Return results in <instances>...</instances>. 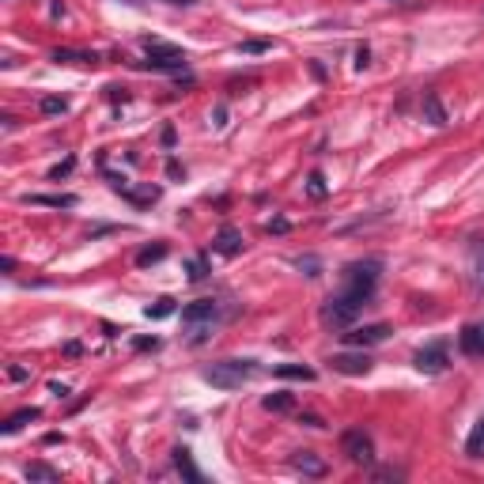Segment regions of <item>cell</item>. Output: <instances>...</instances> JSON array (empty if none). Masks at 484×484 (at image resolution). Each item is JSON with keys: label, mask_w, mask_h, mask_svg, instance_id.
Instances as JSON below:
<instances>
[{"label": "cell", "mask_w": 484, "mask_h": 484, "mask_svg": "<svg viewBox=\"0 0 484 484\" xmlns=\"http://www.w3.org/2000/svg\"><path fill=\"white\" fill-rule=\"evenodd\" d=\"M378 277H382V257H360L348 261L341 272V288L322 306V322L333 329H348L352 322L363 314V306H371L378 292Z\"/></svg>", "instance_id": "6da1fadb"}, {"label": "cell", "mask_w": 484, "mask_h": 484, "mask_svg": "<svg viewBox=\"0 0 484 484\" xmlns=\"http://www.w3.org/2000/svg\"><path fill=\"white\" fill-rule=\"evenodd\" d=\"M254 360H220V363H208L205 371H201V378L205 382H212L216 390H239L242 382H250L254 378Z\"/></svg>", "instance_id": "7a4b0ae2"}, {"label": "cell", "mask_w": 484, "mask_h": 484, "mask_svg": "<svg viewBox=\"0 0 484 484\" xmlns=\"http://www.w3.org/2000/svg\"><path fill=\"white\" fill-rule=\"evenodd\" d=\"M144 53H148V68H159V72H182L185 64H189V57H185V50H178V46H167L159 42V38H144Z\"/></svg>", "instance_id": "3957f363"}, {"label": "cell", "mask_w": 484, "mask_h": 484, "mask_svg": "<svg viewBox=\"0 0 484 484\" xmlns=\"http://www.w3.org/2000/svg\"><path fill=\"white\" fill-rule=\"evenodd\" d=\"M341 450H344V458L356 462V465L375 462V443H371V435L363 431V427H348V431L341 435Z\"/></svg>", "instance_id": "277c9868"}, {"label": "cell", "mask_w": 484, "mask_h": 484, "mask_svg": "<svg viewBox=\"0 0 484 484\" xmlns=\"http://www.w3.org/2000/svg\"><path fill=\"white\" fill-rule=\"evenodd\" d=\"M416 371L420 375H443V371L450 367V348H447V341H431V344H424L420 352H416Z\"/></svg>", "instance_id": "5b68a950"}, {"label": "cell", "mask_w": 484, "mask_h": 484, "mask_svg": "<svg viewBox=\"0 0 484 484\" xmlns=\"http://www.w3.org/2000/svg\"><path fill=\"white\" fill-rule=\"evenodd\" d=\"M220 318V303L216 299H197L189 306H182V322L189 329H201V326H212V322Z\"/></svg>", "instance_id": "8992f818"}, {"label": "cell", "mask_w": 484, "mask_h": 484, "mask_svg": "<svg viewBox=\"0 0 484 484\" xmlns=\"http://www.w3.org/2000/svg\"><path fill=\"white\" fill-rule=\"evenodd\" d=\"M329 367L337 371V375H367L371 367H375V360L367 356V352H337L333 360H329Z\"/></svg>", "instance_id": "52a82bcc"}, {"label": "cell", "mask_w": 484, "mask_h": 484, "mask_svg": "<svg viewBox=\"0 0 484 484\" xmlns=\"http://www.w3.org/2000/svg\"><path fill=\"white\" fill-rule=\"evenodd\" d=\"M344 344H356V348H367V344H378L390 337V326L386 322H375V326H363V329H348V333H341Z\"/></svg>", "instance_id": "ba28073f"}, {"label": "cell", "mask_w": 484, "mask_h": 484, "mask_svg": "<svg viewBox=\"0 0 484 484\" xmlns=\"http://www.w3.org/2000/svg\"><path fill=\"white\" fill-rule=\"evenodd\" d=\"M292 469H295V473H303V477H326L329 465L322 462V458L314 454V450H295V454H292Z\"/></svg>", "instance_id": "9c48e42d"}, {"label": "cell", "mask_w": 484, "mask_h": 484, "mask_svg": "<svg viewBox=\"0 0 484 484\" xmlns=\"http://www.w3.org/2000/svg\"><path fill=\"white\" fill-rule=\"evenodd\" d=\"M212 250H216V254H223V257L242 254V231L231 227V223H223V227L216 231V239H212Z\"/></svg>", "instance_id": "30bf717a"}, {"label": "cell", "mask_w": 484, "mask_h": 484, "mask_svg": "<svg viewBox=\"0 0 484 484\" xmlns=\"http://www.w3.org/2000/svg\"><path fill=\"white\" fill-rule=\"evenodd\" d=\"M458 348L465 356H484V326H465L458 333Z\"/></svg>", "instance_id": "8fae6325"}, {"label": "cell", "mask_w": 484, "mask_h": 484, "mask_svg": "<svg viewBox=\"0 0 484 484\" xmlns=\"http://www.w3.org/2000/svg\"><path fill=\"white\" fill-rule=\"evenodd\" d=\"M171 462H174V469H178V473H182V477L189 481V484H201V481H205V473H201L197 465H193V454H189L185 447H174Z\"/></svg>", "instance_id": "7c38bea8"}, {"label": "cell", "mask_w": 484, "mask_h": 484, "mask_svg": "<svg viewBox=\"0 0 484 484\" xmlns=\"http://www.w3.org/2000/svg\"><path fill=\"white\" fill-rule=\"evenodd\" d=\"M27 205H42V208H76L72 193H27Z\"/></svg>", "instance_id": "4fadbf2b"}, {"label": "cell", "mask_w": 484, "mask_h": 484, "mask_svg": "<svg viewBox=\"0 0 484 484\" xmlns=\"http://www.w3.org/2000/svg\"><path fill=\"white\" fill-rule=\"evenodd\" d=\"M38 416H42V413H38L35 405H30V409H19V413H12L4 424H0V431H4V435H15V431H23L30 420H38Z\"/></svg>", "instance_id": "5bb4252c"}, {"label": "cell", "mask_w": 484, "mask_h": 484, "mask_svg": "<svg viewBox=\"0 0 484 484\" xmlns=\"http://www.w3.org/2000/svg\"><path fill=\"white\" fill-rule=\"evenodd\" d=\"M424 118L431 121L435 129H443V125L450 121V118H447V110H443V102H439V95H435V91H427V95H424Z\"/></svg>", "instance_id": "9a60e30c"}, {"label": "cell", "mask_w": 484, "mask_h": 484, "mask_svg": "<svg viewBox=\"0 0 484 484\" xmlns=\"http://www.w3.org/2000/svg\"><path fill=\"white\" fill-rule=\"evenodd\" d=\"M272 375L277 378H303V382H314V367H303V363H277L272 367Z\"/></svg>", "instance_id": "2e32d148"}, {"label": "cell", "mask_w": 484, "mask_h": 484, "mask_svg": "<svg viewBox=\"0 0 484 484\" xmlns=\"http://www.w3.org/2000/svg\"><path fill=\"white\" fill-rule=\"evenodd\" d=\"M57 64H99V53H84V50H53Z\"/></svg>", "instance_id": "e0dca14e"}, {"label": "cell", "mask_w": 484, "mask_h": 484, "mask_svg": "<svg viewBox=\"0 0 484 484\" xmlns=\"http://www.w3.org/2000/svg\"><path fill=\"white\" fill-rule=\"evenodd\" d=\"M23 477H27V481H46V484H53V481H61V473L53 469V465H46V462H30L27 469H23Z\"/></svg>", "instance_id": "ac0fdd59"}, {"label": "cell", "mask_w": 484, "mask_h": 484, "mask_svg": "<svg viewBox=\"0 0 484 484\" xmlns=\"http://www.w3.org/2000/svg\"><path fill=\"white\" fill-rule=\"evenodd\" d=\"M465 454H469V458H484V416L473 424L469 439H465Z\"/></svg>", "instance_id": "d6986e66"}, {"label": "cell", "mask_w": 484, "mask_h": 484, "mask_svg": "<svg viewBox=\"0 0 484 484\" xmlns=\"http://www.w3.org/2000/svg\"><path fill=\"white\" fill-rule=\"evenodd\" d=\"M261 405L269 409V413H292L295 398H292V393H269V398H261Z\"/></svg>", "instance_id": "ffe728a7"}, {"label": "cell", "mask_w": 484, "mask_h": 484, "mask_svg": "<svg viewBox=\"0 0 484 484\" xmlns=\"http://www.w3.org/2000/svg\"><path fill=\"white\" fill-rule=\"evenodd\" d=\"M163 257H167V242H156V246H144L140 254H136V265H140V269H148V265L163 261Z\"/></svg>", "instance_id": "44dd1931"}, {"label": "cell", "mask_w": 484, "mask_h": 484, "mask_svg": "<svg viewBox=\"0 0 484 484\" xmlns=\"http://www.w3.org/2000/svg\"><path fill=\"white\" fill-rule=\"evenodd\" d=\"M144 314H148V318H171V314H174V299H171V295H163V299H156V303H148V306H144Z\"/></svg>", "instance_id": "7402d4cb"}, {"label": "cell", "mask_w": 484, "mask_h": 484, "mask_svg": "<svg viewBox=\"0 0 484 484\" xmlns=\"http://www.w3.org/2000/svg\"><path fill=\"white\" fill-rule=\"evenodd\" d=\"M272 42L269 38H246V42H239V53H246V57H257V53H269Z\"/></svg>", "instance_id": "603a6c76"}, {"label": "cell", "mask_w": 484, "mask_h": 484, "mask_svg": "<svg viewBox=\"0 0 484 484\" xmlns=\"http://www.w3.org/2000/svg\"><path fill=\"white\" fill-rule=\"evenodd\" d=\"M185 277H189V280H205L208 277V257L205 254L189 257V261H185Z\"/></svg>", "instance_id": "cb8c5ba5"}, {"label": "cell", "mask_w": 484, "mask_h": 484, "mask_svg": "<svg viewBox=\"0 0 484 484\" xmlns=\"http://www.w3.org/2000/svg\"><path fill=\"white\" fill-rule=\"evenodd\" d=\"M473 280H477V288H484V242L473 246Z\"/></svg>", "instance_id": "d4e9b609"}, {"label": "cell", "mask_w": 484, "mask_h": 484, "mask_svg": "<svg viewBox=\"0 0 484 484\" xmlns=\"http://www.w3.org/2000/svg\"><path fill=\"white\" fill-rule=\"evenodd\" d=\"M306 189H310V197H326V174L314 171L310 178H306Z\"/></svg>", "instance_id": "484cf974"}, {"label": "cell", "mask_w": 484, "mask_h": 484, "mask_svg": "<svg viewBox=\"0 0 484 484\" xmlns=\"http://www.w3.org/2000/svg\"><path fill=\"white\" fill-rule=\"evenodd\" d=\"M38 106H42V114H64V110H68V102H64V99H53V95H50V99H42V102H38Z\"/></svg>", "instance_id": "4316f807"}, {"label": "cell", "mask_w": 484, "mask_h": 484, "mask_svg": "<svg viewBox=\"0 0 484 484\" xmlns=\"http://www.w3.org/2000/svg\"><path fill=\"white\" fill-rule=\"evenodd\" d=\"M295 265H299V269H306V277H318L322 272V261L314 254H306V257H295Z\"/></svg>", "instance_id": "83f0119b"}, {"label": "cell", "mask_w": 484, "mask_h": 484, "mask_svg": "<svg viewBox=\"0 0 484 484\" xmlns=\"http://www.w3.org/2000/svg\"><path fill=\"white\" fill-rule=\"evenodd\" d=\"M72 167H76V159H64V163H57V167H53V171H50V182H61L64 178V174H72Z\"/></svg>", "instance_id": "f1b7e54d"}, {"label": "cell", "mask_w": 484, "mask_h": 484, "mask_svg": "<svg viewBox=\"0 0 484 484\" xmlns=\"http://www.w3.org/2000/svg\"><path fill=\"white\" fill-rule=\"evenodd\" d=\"M405 473L401 469H393V465H386V469H375V481H401Z\"/></svg>", "instance_id": "f546056e"}, {"label": "cell", "mask_w": 484, "mask_h": 484, "mask_svg": "<svg viewBox=\"0 0 484 484\" xmlns=\"http://www.w3.org/2000/svg\"><path fill=\"white\" fill-rule=\"evenodd\" d=\"M8 378H12V382H27L30 371L27 367H15V363H12V367H8Z\"/></svg>", "instance_id": "4dcf8cb0"}, {"label": "cell", "mask_w": 484, "mask_h": 484, "mask_svg": "<svg viewBox=\"0 0 484 484\" xmlns=\"http://www.w3.org/2000/svg\"><path fill=\"white\" fill-rule=\"evenodd\" d=\"M299 424H306V427H326V420H322V416H314V413H299Z\"/></svg>", "instance_id": "1f68e13d"}, {"label": "cell", "mask_w": 484, "mask_h": 484, "mask_svg": "<svg viewBox=\"0 0 484 484\" xmlns=\"http://www.w3.org/2000/svg\"><path fill=\"white\" fill-rule=\"evenodd\" d=\"M212 118H216L212 125H216V129H223V125H227V106H216V110H212Z\"/></svg>", "instance_id": "d6a6232c"}, {"label": "cell", "mask_w": 484, "mask_h": 484, "mask_svg": "<svg viewBox=\"0 0 484 484\" xmlns=\"http://www.w3.org/2000/svg\"><path fill=\"white\" fill-rule=\"evenodd\" d=\"M133 344H136V348H140V352H144V348H159V341H156V337H136Z\"/></svg>", "instance_id": "836d02e7"}, {"label": "cell", "mask_w": 484, "mask_h": 484, "mask_svg": "<svg viewBox=\"0 0 484 484\" xmlns=\"http://www.w3.org/2000/svg\"><path fill=\"white\" fill-rule=\"evenodd\" d=\"M367 61H371V50H367V46H360V50H356V68H367Z\"/></svg>", "instance_id": "e575fe53"}, {"label": "cell", "mask_w": 484, "mask_h": 484, "mask_svg": "<svg viewBox=\"0 0 484 484\" xmlns=\"http://www.w3.org/2000/svg\"><path fill=\"white\" fill-rule=\"evenodd\" d=\"M288 227H292V223H288V220H280V216H277V220H269V231H277V235H284Z\"/></svg>", "instance_id": "d590c367"}, {"label": "cell", "mask_w": 484, "mask_h": 484, "mask_svg": "<svg viewBox=\"0 0 484 484\" xmlns=\"http://www.w3.org/2000/svg\"><path fill=\"white\" fill-rule=\"evenodd\" d=\"M80 352H84V344H80V341H68V344H64V356H80Z\"/></svg>", "instance_id": "8d00e7d4"}, {"label": "cell", "mask_w": 484, "mask_h": 484, "mask_svg": "<svg viewBox=\"0 0 484 484\" xmlns=\"http://www.w3.org/2000/svg\"><path fill=\"white\" fill-rule=\"evenodd\" d=\"M174 140H178V136H174V129H163V148H174Z\"/></svg>", "instance_id": "74e56055"}, {"label": "cell", "mask_w": 484, "mask_h": 484, "mask_svg": "<svg viewBox=\"0 0 484 484\" xmlns=\"http://www.w3.org/2000/svg\"><path fill=\"white\" fill-rule=\"evenodd\" d=\"M167 4H182L185 8V4H197V0H167Z\"/></svg>", "instance_id": "f35d334b"}]
</instances>
